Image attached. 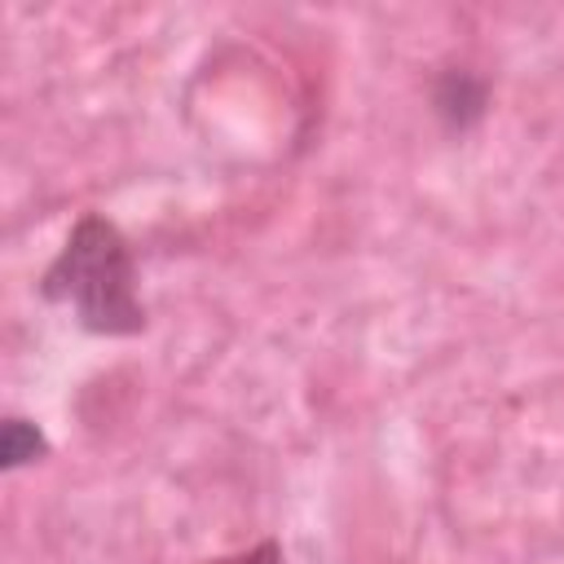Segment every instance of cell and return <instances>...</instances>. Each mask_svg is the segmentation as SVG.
<instances>
[{"mask_svg":"<svg viewBox=\"0 0 564 564\" xmlns=\"http://www.w3.org/2000/svg\"><path fill=\"white\" fill-rule=\"evenodd\" d=\"M40 295L75 308L88 335L145 330V304L137 300V260L115 220L88 212L70 225L57 260L40 278Z\"/></svg>","mask_w":564,"mask_h":564,"instance_id":"1","label":"cell"},{"mask_svg":"<svg viewBox=\"0 0 564 564\" xmlns=\"http://www.w3.org/2000/svg\"><path fill=\"white\" fill-rule=\"evenodd\" d=\"M436 115L449 123V128H471L480 115H485V84L476 79V75H467V70H449V75H441V84H436Z\"/></svg>","mask_w":564,"mask_h":564,"instance_id":"2","label":"cell"},{"mask_svg":"<svg viewBox=\"0 0 564 564\" xmlns=\"http://www.w3.org/2000/svg\"><path fill=\"white\" fill-rule=\"evenodd\" d=\"M44 449H48L44 436L26 419H4V432H0V458H4V467H22V463L40 458Z\"/></svg>","mask_w":564,"mask_h":564,"instance_id":"3","label":"cell"},{"mask_svg":"<svg viewBox=\"0 0 564 564\" xmlns=\"http://www.w3.org/2000/svg\"><path fill=\"white\" fill-rule=\"evenodd\" d=\"M212 564H282V546L273 538H264L251 551H238V555H225V560H212Z\"/></svg>","mask_w":564,"mask_h":564,"instance_id":"4","label":"cell"}]
</instances>
